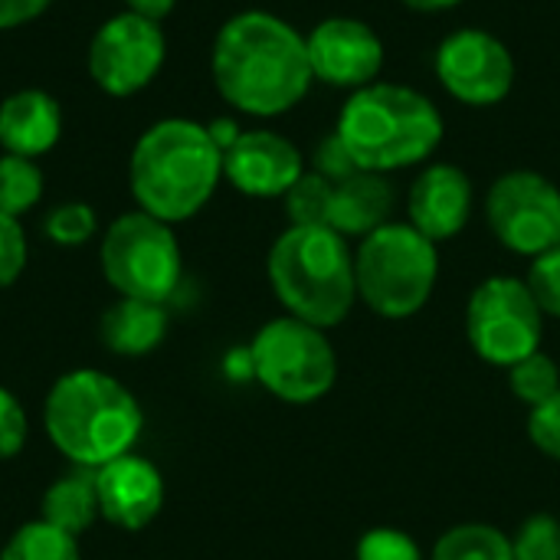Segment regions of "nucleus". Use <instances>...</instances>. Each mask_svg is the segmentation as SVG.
Here are the masks:
<instances>
[{"label": "nucleus", "instance_id": "obj_1", "mask_svg": "<svg viewBox=\"0 0 560 560\" xmlns=\"http://www.w3.org/2000/svg\"><path fill=\"white\" fill-rule=\"evenodd\" d=\"M210 72L217 92L253 118L292 112L315 82L305 36L269 10H243L220 26Z\"/></svg>", "mask_w": 560, "mask_h": 560}, {"label": "nucleus", "instance_id": "obj_2", "mask_svg": "<svg viewBox=\"0 0 560 560\" xmlns=\"http://www.w3.org/2000/svg\"><path fill=\"white\" fill-rule=\"evenodd\" d=\"M223 180V151L207 125L194 118H161L135 141L128 158V187L138 210L184 223L197 217Z\"/></svg>", "mask_w": 560, "mask_h": 560}, {"label": "nucleus", "instance_id": "obj_3", "mask_svg": "<svg viewBox=\"0 0 560 560\" xmlns=\"http://www.w3.org/2000/svg\"><path fill=\"white\" fill-rule=\"evenodd\" d=\"M144 413L135 394L112 374L75 368L62 374L43 404V430L49 443L79 469H102L128 456L141 436Z\"/></svg>", "mask_w": 560, "mask_h": 560}, {"label": "nucleus", "instance_id": "obj_4", "mask_svg": "<svg viewBox=\"0 0 560 560\" xmlns=\"http://www.w3.org/2000/svg\"><path fill=\"white\" fill-rule=\"evenodd\" d=\"M335 135L361 171L390 174L423 164L443 141L440 108L417 89L371 82L345 102Z\"/></svg>", "mask_w": 560, "mask_h": 560}, {"label": "nucleus", "instance_id": "obj_5", "mask_svg": "<svg viewBox=\"0 0 560 560\" xmlns=\"http://www.w3.org/2000/svg\"><path fill=\"white\" fill-rule=\"evenodd\" d=\"M269 285L285 315L322 331L338 328L354 302V253L331 226H289L266 259Z\"/></svg>", "mask_w": 560, "mask_h": 560}, {"label": "nucleus", "instance_id": "obj_6", "mask_svg": "<svg viewBox=\"0 0 560 560\" xmlns=\"http://www.w3.org/2000/svg\"><path fill=\"white\" fill-rule=\"evenodd\" d=\"M440 279L436 243L410 223H384L361 240L354 249L358 302L374 315L400 322L413 318L433 299Z\"/></svg>", "mask_w": 560, "mask_h": 560}, {"label": "nucleus", "instance_id": "obj_7", "mask_svg": "<svg viewBox=\"0 0 560 560\" xmlns=\"http://www.w3.org/2000/svg\"><path fill=\"white\" fill-rule=\"evenodd\" d=\"M98 262L118 299H141L154 305H164L184 276V256L174 226L144 210L121 213L108 223Z\"/></svg>", "mask_w": 560, "mask_h": 560}, {"label": "nucleus", "instance_id": "obj_8", "mask_svg": "<svg viewBox=\"0 0 560 560\" xmlns=\"http://www.w3.org/2000/svg\"><path fill=\"white\" fill-rule=\"evenodd\" d=\"M253 381L285 404H315L338 381V358L328 331L282 315L266 322L249 341Z\"/></svg>", "mask_w": 560, "mask_h": 560}, {"label": "nucleus", "instance_id": "obj_9", "mask_svg": "<svg viewBox=\"0 0 560 560\" xmlns=\"http://www.w3.org/2000/svg\"><path fill=\"white\" fill-rule=\"evenodd\" d=\"M466 338L486 364L505 371L541 351L545 312L525 279L492 276L479 282L466 305Z\"/></svg>", "mask_w": 560, "mask_h": 560}, {"label": "nucleus", "instance_id": "obj_10", "mask_svg": "<svg viewBox=\"0 0 560 560\" xmlns=\"http://www.w3.org/2000/svg\"><path fill=\"white\" fill-rule=\"evenodd\" d=\"M495 240L518 256H541L560 243V190L538 171H509L486 194Z\"/></svg>", "mask_w": 560, "mask_h": 560}, {"label": "nucleus", "instance_id": "obj_11", "mask_svg": "<svg viewBox=\"0 0 560 560\" xmlns=\"http://www.w3.org/2000/svg\"><path fill=\"white\" fill-rule=\"evenodd\" d=\"M164 59H167V39L161 23L121 10L95 30L85 66L92 82L105 95L128 98L158 79Z\"/></svg>", "mask_w": 560, "mask_h": 560}, {"label": "nucleus", "instance_id": "obj_12", "mask_svg": "<svg viewBox=\"0 0 560 560\" xmlns=\"http://www.w3.org/2000/svg\"><path fill=\"white\" fill-rule=\"evenodd\" d=\"M436 75L456 102L486 108L512 92L515 59L499 36L486 30H456L436 49Z\"/></svg>", "mask_w": 560, "mask_h": 560}, {"label": "nucleus", "instance_id": "obj_13", "mask_svg": "<svg viewBox=\"0 0 560 560\" xmlns=\"http://www.w3.org/2000/svg\"><path fill=\"white\" fill-rule=\"evenodd\" d=\"M308 66L312 75L335 89H364L377 82L384 69V43L381 36L354 16H328L308 36Z\"/></svg>", "mask_w": 560, "mask_h": 560}, {"label": "nucleus", "instance_id": "obj_14", "mask_svg": "<svg viewBox=\"0 0 560 560\" xmlns=\"http://www.w3.org/2000/svg\"><path fill=\"white\" fill-rule=\"evenodd\" d=\"M302 174L305 161L299 148L269 128L243 131L233 148L223 151V177L246 197H285Z\"/></svg>", "mask_w": 560, "mask_h": 560}, {"label": "nucleus", "instance_id": "obj_15", "mask_svg": "<svg viewBox=\"0 0 560 560\" xmlns=\"http://www.w3.org/2000/svg\"><path fill=\"white\" fill-rule=\"evenodd\" d=\"M98 515L121 532H144L164 509V476L144 456H118L95 469Z\"/></svg>", "mask_w": 560, "mask_h": 560}, {"label": "nucleus", "instance_id": "obj_16", "mask_svg": "<svg viewBox=\"0 0 560 560\" xmlns=\"http://www.w3.org/2000/svg\"><path fill=\"white\" fill-rule=\"evenodd\" d=\"M476 190L463 167L456 164H430L410 184L407 194V223L420 230L433 243H446L459 236L472 217Z\"/></svg>", "mask_w": 560, "mask_h": 560}, {"label": "nucleus", "instance_id": "obj_17", "mask_svg": "<svg viewBox=\"0 0 560 560\" xmlns=\"http://www.w3.org/2000/svg\"><path fill=\"white\" fill-rule=\"evenodd\" d=\"M62 135V108L43 89H16L0 102V148L3 154L43 158Z\"/></svg>", "mask_w": 560, "mask_h": 560}, {"label": "nucleus", "instance_id": "obj_18", "mask_svg": "<svg viewBox=\"0 0 560 560\" xmlns=\"http://www.w3.org/2000/svg\"><path fill=\"white\" fill-rule=\"evenodd\" d=\"M390 213H394V184L387 180V174L358 171L335 184L328 226L345 240L351 236L364 240L377 226L390 223Z\"/></svg>", "mask_w": 560, "mask_h": 560}, {"label": "nucleus", "instance_id": "obj_19", "mask_svg": "<svg viewBox=\"0 0 560 560\" xmlns=\"http://www.w3.org/2000/svg\"><path fill=\"white\" fill-rule=\"evenodd\" d=\"M102 345L118 358H144L151 354L167 335V312L164 305L141 302V299H118L98 325Z\"/></svg>", "mask_w": 560, "mask_h": 560}, {"label": "nucleus", "instance_id": "obj_20", "mask_svg": "<svg viewBox=\"0 0 560 560\" xmlns=\"http://www.w3.org/2000/svg\"><path fill=\"white\" fill-rule=\"evenodd\" d=\"M98 518V489H95V469H72L59 476L46 492H43V522L82 535L95 525Z\"/></svg>", "mask_w": 560, "mask_h": 560}, {"label": "nucleus", "instance_id": "obj_21", "mask_svg": "<svg viewBox=\"0 0 560 560\" xmlns=\"http://www.w3.org/2000/svg\"><path fill=\"white\" fill-rule=\"evenodd\" d=\"M430 560H515L512 538L495 525L466 522L440 535Z\"/></svg>", "mask_w": 560, "mask_h": 560}, {"label": "nucleus", "instance_id": "obj_22", "mask_svg": "<svg viewBox=\"0 0 560 560\" xmlns=\"http://www.w3.org/2000/svg\"><path fill=\"white\" fill-rule=\"evenodd\" d=\"M0 560H82V555L75 535L36 518L0 545Z\"/></svg>", "mask_w": 560, "mask_h": 560}, {"label": "nucleus", "instance_id": "obj_23", "mask_svg": "<svg viewBox=\"0 0 560 560\" xmlns=\"http://www.w3.org/2000/svg\"><path fill=\"white\" fill-rule=\"evenodd\" d=\"M43 171L33 158L0 154V213L23 217L43 200Z\"/></svg>", "mask_w": 560, "mask_h": 560}, {"label": "nucleus", "instance_id": "obj_24", "mask_svg": "<svg viewBox=\"0 0 560 560\" xmlns=\"http://www.w3.org/2000/svg\"><path fill=\"white\" fill-rule=\"evenodd\" d=\"M331 197H335V184L325 180L315 171H305L292 190L285 194V217L289 226H328L331 217Z\"/></svg>", "mask_w": 560, "mask_h": 560}, {"label": "nucleus", "instance_id": "obj_25", "mask_svg": "<svg viewBox=\"0 0 560 560\" xmlns=\"http://www.w3.org/2000/svg\"><path fill=\"white\" fill-rule=\"evenodd\" d=\"M509 387L528 410L551 400L560 390L558 361L551 354H545V351H535V354L522 358L518 364L509 368Z\"/></svg>", "mask_w": 560, "mask_h": 560}, {"label": "nucleus", "instance_id": "obj_26", "mask_svg": "<svg viewBox=\"0 0 560 560\" xmlns=\"http://www.w3.org/2000/svg\"><path fill=\"white\" fill-rule=\"evenodd\" d=\"M98 230V217L89 203L82 200H69V203H56L46 220H43V233L56 243V246H82L95 236Z\"/></svg>", "mask_w": 560, "mask_h": 560}, {"label": "nucleus", "instance_id": "obj_27", "mask_svg": "<svg viewBox=\"0 0 560 560\" xmlns=\"http://www.w3.org/2000/svg\"><path fill=\"white\" fill-rule=\"evenodd\" d=\"M515 560H560V522L548 512H538L522 522L512 535Z\"/></svg>", "mask_w": 560, "mask_h": 560}, {"label": "nucleus", "instance_id": "obj_28", "mask_svg": "<svg viewBox=\"0 0 560 560\" xmlns=\"http://www.w3.org/2000/svg\"><path fill=\"white\" fill-rule=\"evenodd\" d=\"M525 285L532 289L545 318H560V243L532 259Z\"/></svg>", "mask_w": 560, "mask_h": 560}, {"label": "nucleus", "instance_id": "obj_29", "mask_svg": "<svg viewBox=\"0 0 560 560\" xmlns=\"http://www.w3.org/2000/svg\"><path fill=\"white\" fill-rule=\"evenodd\" d=\"M354 560H423V551L400 528H371L354 545Z\"/></svg>", "mask_w": 560, "mask_h": 560}, {"label": "nucleus", "instance_id": "obj_30", "mask_svg": "<svg viewBox=\"0 0 560 560\" xmlns=\"http://www.w3.org/2000/svg\"><path fill=\"white\" fill-rule=\"evenodd\" d=\"M30 259V243L16 217L0 213V289H10Z\"/></svg>", "mask_w": 560, "mask_h": 560}, {"label": "nucleus", "instance_id": "obj_31", "mask_svg": "<svg viewBox=\"0 0 560 560\" xmlns=\"http://www.w3.org/2000/svg\"><path fill=\"white\" fill-rule=\"evenodd\" d=\"M528 440L535 443L538 453H545L548 459L560 463V390L551 400L532 407V413H528Z\"/></svg>", "mask_w": 560, "mask_h": 560}, {"label": "nucleus", "instance_id": "obj_32", "mask_svg": "<svg viewBox=\"0 0 560 560\" xmlns=\"http://www.w3.org/2000/svg\"><path fill=\"white\" fill-rule=\"evenodd\" d=\"M26 436H30V420H26L23 404L7 387H0V459L20 456V450L26 446Z\"/></svg>", "mask_w": 560, "mask_h": 560}, {"label": "nucleus", "instance_id": "obj_33", "mask_svg": "<svg viewBox=\"0 0 560 560\" xmlns=\"http://www.w3.org/2000/svg\"><path fill=\"white\" fill-rule=\"evenodd\" d=\"M312 171H315V174H322L325 180L338 184V180H345V177L358 174L361 167L354 164V158L348 154V148L341 144V138H338V135H328V138H325V141H318V148H315Z\"/></svg>", "mask_w": 560, "mask_h": 560}, {"label": "nucleus", "instance_id": "obj_34", "mask_svg": "<svg viewBox=\"0 0 560 560\" xmlns=\"http://www.w3.org/2000/svg\"><path fill=\"white\" fill-rule=\"evenodd\" d=\"M52 0H0V30H20L39 20Z\"/></svg>", "mask_w": 560, "mask_h": 560}, {"label": "nucleus", "instance_id": "obj_35", "mask_svg": "<svg viewBox=\"0 0 560 560\" xmlns=\"http://www.w3.org/2000/svg\"><path fill=\"white\" fill-rule=\"evenodd\" d=\"M121 3H125L128 13H138V16H144V20L161 23V20L174 10L177 0H121Z\"/></svg>", "mask_w": 560, "mask_h": 560}, {"label": "nucleus", "instance_id": "obj_36", "mask_svg": "<svg viewBox=\"0 0 560 560\" xmlns=\"http://www.w3.org/2000/svg\"><path fill=\"white\" fill-rule=\"evenodd\" d=\"M207 131H210V138H213V144H217L220 151L233 148V141L243 135V128H240L233 118H217V121H210V125H207Z\"/></svg>", "mask_w": 560, "mask_h": 560}, {"label": "nucleus", "instance_id": "obj_37", "mask_svg": "<svg viewBox=\"0 0 560 560\" xmlns=\"http://www.w3.org/2000/svg\"><path fill=\"white\" fill-rule=\"evenodd\" d=\"M400 3L410 7V10H420V13H440V10L459 7L463 0H400Z\"/></svg>", "mask_w": 560, "mask_h": 560}, {"label": "nucleus", "instance_id": "obj_38", "mask_svg": "<svg viewBox=\"0 0 560 560\" xmlns=\"http://www.w3.org/2000/svg\"><path fill=\"white\" fill-rule=\"evenodd\" d=\"M0 545H3V541H0Z\"/></svg>", "mask_w": 560, "mask_h": 560}]
</instances>
